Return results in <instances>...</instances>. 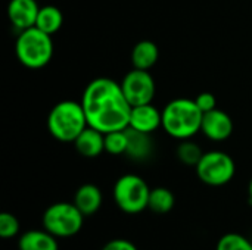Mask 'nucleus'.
Instances as JSON below:
<instances>
[{
	"label": "nucleus",
	"mask_w": 252,
	"mask_h": 250,
	"mask_svg": "<svg viewBox=\"0 0 252 250\" xmlns=\"http://www.w3.org/2000/svg\"><path fill=\"white\" fill-rule=\"evenodd\" d=\"M81 105L89 127L103 134L128 128L131 105L120 83L105 77L92 80L83 91Z\"/></svg>",
	"instance_id": "obj_1"
},
{
	"label": "nucleus",
	"mask_w": 252,
	"mask_h": 250,
	"mask_svg": "<svg viewBox=\"0 0 252 250\" xmlns=\"http://www.w3.org/2000/svg\"><path fill=\"white\" fill-rule=\"evenodd\" d=\"M204 112L198 108L193 99L179 97L167 103L162 111L164 131L182 141L192 139L201 131Z\"/></svg>",
	"instance_id": "obj_2"
},
{
	"label": "nucleus",
	"mask_w": 252,
	"mask_h": 250,
	"mask_svg": "<svg viewBox=\"0 0 252 250\" xmlns=\"http://www.w3.org/2000/svg\"><path fill=\"white\" fill-rule=\"evenodd\" d=\"M89 127L81 102L62 100L56 103L47 115V130L59 141L74 143V140Z\"/></svg>",
	"instance_id": "obj_3"
},
{
	"label": "nucleus",
	"mask_w": 252,
	"mask_h": 250,
	"mask_svg": "<svg viewBox=\"0 0 252 250\" xmlns=\"http://www.w3.org/2000/svg\"><path fill=\"white\" fill-rule=\"evenodd\" d=\"M15 53L21 65L28 69L44 68L53 56L52 35L37 27L19 31L15 43Z\"/></svg>",
	"instance_id": "obj_4"
},
{
	"label": "nucleus",
	"mask_w": 252,
	"mask_h": 250,
	"mask_svg": "<svg viewBox=\"0 0 252 250\" xmlns=\"http://www.w3.org/2000/svg\"><path fill=\"white\" fill-rule=\"evenodd\" d=\"M151 189L148 183L136 175L126 174L121 175L112 189V197L120 211L128 215H137L148 209Z\"/></svg>",
	"instance_id": "obj_5"
},
{
	"label": "nucleus",
	"mask_w": 252,
	"mask_h": 250,
	"mask_svg": "<svg viewBox=\"0 0 252 250\" xmlns=\"http://www.w3.org/2000/svg\"><path fill=\"white\" fill-rule=\"evenodd\" d=\"M43 228L58 239H68L78 234L84 224V215L69 202H58L50 205L41 218Z\"/></svg>",
	"instance_id": "obj_6"
},
{
	"label": "nucleus",
	"mask_w": 252,
	"mask_h": 250,
	"mask_svg": "<svg viewBox=\"0 0 252 250\" xmlns=\"http://www.w3.org/2000/svg\"><path fill=\"white\" fill-rule=\"evenodd\" d=\"M198 178L210 187H221L229 184L235 174L236 165L230 155L221 150L205 152L195 167Z\"/></svg>",
	"instance_id": "obj_7"
},
{
	"label": "nucleus",
	"mask_w": 252,
	"mask_h": 250,
	"mask_svg": "<svg viewBox=\"0 0 252 250\" xmlns=\"http://www.w3.org/2000/svg\"><path fill=\"white\" fill-rule=\"evenodd\" d=\"M123 93L128 103L131 106L146 105L152 103L155 93H157V84L154 77L146 69H137L133 68L130 72H127L120 83Z\"/></svg>",
	"instance_id": "obj_8"
},
{
	"label": "nucleus",
	"mask_w": 252,
	"mask_h": 250,
	"mask_svg": "<svg viewBox=\"0 0 252 250\" xmlns=\"http://www.w3.org/2000/svg\"><path fill=\"white\" fill-rule=\"evenodd\" d=\"M201 131L208 140L224 141L233 133V121L229 116V113L216 108L204 113Z\"/></svg>",
	"instance_id": "obj_9"
},
{
	"label": "nucleus",
	"mask_w": 252,
	"mask_h": 250,
	"mask_svg": "<svg viewBox=\"0 0 252 250\" xmlns=\"http://www.w3.org/2000/svg\"><path fill=\"white\" fill-rule=\"evenodd\" d=\"M162 127V112L158 111L152 103L131 106L128 128L140 133L152 134Z\"/></svg>",
	"instance_id": "obj_10"
},
{
	"label": "nucleus",
	"mask_w": 252,
	"mask_h": 250,
	"mask_svg": "<svg viewBox=\"0 0 252 250\" xmlns=\"http://www.w3.org/2000/svg\"><path fill=\"white\" fill-rule=\"evenodd\" d=\"M38 12L40 6L37 0H10L7 4V18L19 31L35 27Z\"/></svg>",
	"instance_id": "obj_11"
},
{
	"label": "nucleus",
	"mask_w": 252,
	"mask_h": 250,
	"mask_svg": "<svg viewBox=\"0 0 252 250\" xmlns=\"http://www.w3.org/2000/svg\"><path fill=\"white\" fill-rule=\"evenodd\" d=\"M75 150L84 158H97L105 152V134L93 127H87L74 140Z\"/></svg>",
	"instance_id": "obj_12"
},
{
	"label": "nucleus",
	"mask_w": 252,
	"mask_h": 250,
	"mask_svg": "<svg viewBox=\"0 0 252 250\" xmlns=\"http://www.w3.org/2000/svg\"><path fill=\"white\" fill-rule=\"evenodd\" d=\"M103 202L102 192L94 184H83L74 194V205L80 209L84 217L96 214Z\"/></svg>",
	"instance_id": "obj_13"
},
{
	"label": "nucleus",
	"mask_w": 252,
	"mask_h": 250,
	"mask_svg": "<svg viewBox=\"0 0 252 250\" xmlns=\"http://www.w3.org/2000/svg\"><path fill=\"white\" fill-rule=\"evenodd\" d=\"M152 134L140 133L133 128H127V137H128V146L126 155L133 161H146L154 153V140L151 137Z\"/></svg>",
	"instance_id": "obj_14"
},
{
	"label": "nucleus",
	"mask_w": 252,
	"mask_h": 250,
	"mask_svg": "<svg viewBox=\"0 0 252 250\" xmlns=\"http://www.w3.org/2000/svg\"><path fill=\"white\" fill-rule=\"evenodd\" d=\"M18 250H59L58 237L43 230H28L18 240Z\"/></svg>",
	"instance_id": "obj_15"
},
{
	"label": "nucleus",
	"mask_w": 252,
	"mask_h": 250,
	"mask_svg": "<svg viewBox=\"0 0 252 250\" xmlns=\"http://www.w3.org/2000/svg\"><path fill=\"white\" fill-rule=\"evenodd\" d=\"M159 57L158 46L151 40H142L136 43V46L131 50V63L133 68L137 69H146L149 71Z\"/></svg>",
	"instance_id": "obj_16"
},
{
	"label": "nucleus",
	"mask_w": 252,
	"mask_h": 250,
	"mask_svg": "<svg viewBox=\"0 0 252 250\" xmlns=\"http://www.w3.org/2000/svg\"><path fill=\"white\" fill-rule=\"evenodd\" d=\"M62 24H63V15H62L59 7H56L53 4H47V6L40 7L38 16L35 21L37 28H40L41 31L52 35L61 29Z\"/></svg>",
	"instance_id": "obj_17"
},
{
	"label": "nucleus",
	"mask_w": 252,
	"mask_h": 250,
	"mask_svg": "<svg viewBox=\"0 0 252 250\" xmlns=\"http://www.w3.org/2000/svg\"><path fill=\"white\" fill-rule=\"evenodd\" d=\"M174 205H176V197L171 190L165 187L151 189L148 209H151L155 214H168L170 211H173Z\"/></svg>",
	"instance_id": "obj_18"
},
{
	"label": "nucleus",
	"mask_w": 252,
	"mask_h": 250,
	"mask_svg": "<svg viewBox=\"0 0 252 250\" xmlns=\"http://www.w3.org/2000/svg\"><path fill=\"white\" fill-rule=\"evenodd\" d=\"M204 153L205 152L202 150V147L198 143L192 141V139L182 140L176 149L177 159L186 167H196Z\"/></svg>",
	"instance_id": "obj_19"
},
{
	"label": "nucleus",
	"mask_w": 252,
	"mask_h": 250,
	"mask_svg": "<svg viewBox=\"0 0 252 250\" xmlns=\"http://www.w3.org/2000/svg\"><path fill=\"white\" fill-rule=\"evenodd\" d=\"M128 146L127 128L118 131H109L105 134V152L114 156L126 155Z\"/></svg>",
	"instance_id": "obj_20"
},
{
	"label": "nucleus",
	"mask_w": 252,
	"mask_h": 250,
	"mask_svg": "<svg viewBox=\"0 0 252 250\" xmlns=\"http://www.w3.org/2000/svg\"><path fill=\"white\" fill-rule=\"evenodd\" d=\"M216 250H252V242L238 233H227L220 237Z\"/></svg>",
	"instance_id": "obj_21"
},
{
	"label": "nucleus",
	"mask_w": 252,
	"mask_h": 250,
	"mask_svg": "<svg viewBox=\"0 0 252 250\" xmlns=\"http://www.w3.org/2000/svg\"><path fill=\"white\" fill-rule=\"evenodd\" d=\"M19 221L15 215L9 212H3L0 215V237L1 239H13L19 234Z\"/></svg>",
	"instance_id": "obj_22"
},
{
	"label": "nucleus",
	"mask_w": 252,
	"mask_h": 250,
	"mask_svg": "<svg viewBox=\"0 0 252 250\" xmlns=\"http://www.w3.org/2000/svg\"><path fill=\"white\" fill-rule=\"evenodd\" d=\"M193 100H195V103L198 105V108H199L204 113H207V112H210V111H213V109L217 108L216 96H214L213 93H208V91L199 93Z\"/></svg>",
	"instance_id": "obj_23"
},
{
	"label": "nucleus",
	"mask_w": 252,
	"mask_h": 250,
	"mask_svg": "<svg viewBox=\"0 0 252 250\" xmlns=\"http://www.w3.org/2000/svg\"><path fill=\"white\" fill-rule=\"evenodd\" d=\"M102 250H139L137 249V246L133 243V242H130V240H127V239H114V240H111V242H108Z\"/></svg>",
	"instance_id": "obj_24"
},
{
	"label": "nucleus",
	"mask_w": 252,
	"mask_h": 250,
	"mask_svg": "<svg viewBox=\"0 0 252 250\" xmlns=\"http://www.w3.org/2000/svg\"><path fill=\"white\" fill-rule=\"evenodd\" d=\"M248 194H250V200H251L252 203V178L251 181H250V186H248Z\"/></svg>",
	"instance_id": "obj_25"
}]
</instances>
